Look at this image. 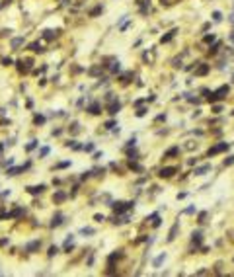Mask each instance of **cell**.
Masks as SVG:
<instances>
[{"instance_id":"25","label":"cell","mask_w":234,"mask_h":277,"mask_svg":"<svg viewBox=\"0 0 234 277\" xmlns=\"http://www.w3.org/2000/svg\"><path fill=\"white\" fill-rule=\"evenodd\" d=\"M164 258H166V254H160V256H158V258H156V260H154V268H158V265H160V263H162V262H164Z\"/></svg>"},{"instance_id":"4","label":"cell","mask_w":234,"mask_h":277,"mask_svg":"<svg viewBox=\"0 0 234 277\" xmlns=\"http://www.w3.org/2000/svg\"><path fill=\"white\" fill-rule=\"evenodd\" d=\"M176 172H178V168H176V166H166V168H162V170L158 172V176H160V178H172Z\"/></svg>"},{"instance_id":"17","label":"cell","mask_w":234,"mask_h":277,"mask_svg":"<svg viewBox=\"0 0 234 277\" xmlns=\"http://www.w3.org/2000/svg\"><path fill=\"white\" fill-rule=\"evenodd\" d=\"M209 170H211V166H209V164H205V166H201V168H197L193 174H195V176H203L205 172H209Z\"/></svg>"},{"instance_id":"30","label":"cell","mask_w":234,"mask_h":277,"mask_svg":"<svg viewBox=\"0 0 234 277\" xmlns=\"http://www.w3.org/2000/svg\"><path fill=\"white\" fill-rule=\"evenodd\" d=\"M109 68H111V72H119V61H115Z\"/></svg>"},{"instance_id":"16","label":"cell","mask_w":234,"mask_h":277,"mask_svg":"<svg viewBox=\"0 0 234 277\" xmlns=\"http://www.w3.org/2000/svg\"><path fill=\"white\" fill-rule=\"evenodd\" d=\"M65 199H66V195H65L62 191H57L55 195H53V201H55V203H62Z\"/></svg>"},{"instance_id":"27","label":"cell","mask_w":234,"mask_h":277,"mask_svg":"<svg viewBox=\"0 0 234 277\" xmlns=\"http://www.w3.org/2000/svg\"><path fill=\"white\" fill-rule=\"evenodd\" d=\"M219 47H220V43H215V45H213V47L209 49V53H211V55H217V51H219Z\"/></svg>"},{"instance_id":"44","label":"cell","mask_w":234,"mask_h":277,"mask_svg":"<svg viewBox=\"0 0 234 277\" xmlns=\"http://www.w3.org/2000/svg\"><path fill=\"white\" fill-rule=\"evenodd\" d=\"M70 129H72L74 133H78V123H72V127H70Z\"/></svg>"},{"instance_id":"43","label":"cell","mask_w":234,"mask_h":277,"mask_svg":"<svg viewBox=\"0 0 234 277\" xmlns=\"http://www.w3.org/2000/svg\"><path fill=\"white\" fill-rule=\"evenodd\" d=\"M213 111H215V113H220V111H222V108H220V105H215V108H213Z\"/></svg>"},{"instance_id":"39","label":"cell","mask_w":234,"mask_h":277,"mask_svg":"<svg viewBox=\"0 0 234 277\" xmlns=\"http://www.w3.org/2000/svg\"><path fill=\"white\" fill-rule=\"evenodd\" d=\"M211 41H215V35H205V43H211Z\"/></svg>"},{"instance_id":"36","label":"cell","mask_w":234,"mask_h":277,"mask_svg":"<svg viewBox=\"0 0 234 277\" xmlns=\"http://www.w3.org/2000/svg\"><path fill=\"white\" fill-rule=\"evenodd\" d=\"M94 219H96V221H98V222L105 221V217H103V215H100V213H98V215H94Z\"/></svg>"},{"instance_id":"18","label":"cell","mask_w":234,"mask_h":277,"mask_svg":"<svg viewBox=\"0 0 234 277\" xmlns=\"http://www.w3.org/2000/svg\"><path fill=\"white\" fill-rule=\"evenodd\" d=\"M178 226H179L178 222H176V225L172 226V230H170V234H168V242H172V240L176 238V232H178Z\"/></svg>"},{"instance_id":"28","label":"cell","mask_w":234,"mask_h":277,"mask_svg":"<svg viewBox=\"0 0 234 277\" xmlns=\"http://www.w3.org/2000/svg\"><path fill=\"white\" fill-rule=\"evenodd\" d=\"M131 76H133L131 72H127V74H123V76H121V82H123V84H127V82L131 80Z\"/></svg>"},{"instance_id":"23","label":"cell","mask_w":234,"mask_h":277,"mask_svg":"<svg viewBox=\"0 0 234 277\" xmlns=\"http://www.w3.org/2000/svg\"><path fill=\"white\" fill-rule=\"evenodd\" d=\"M33 123H35V125H43V123H45V117H43V115H35Z\"/></svg>"},{"instance_id":"24","label":"cell","mask_w":234,"mask_h":277,"mask_svg":"<svg viewBox=\"0 0 234 277\" xmlns=\"http://www.w3.org/2000/svg\"><path fill=\"white\" fill-rule=\"evenodd\" d=\"M55 254H59V248H57V246H51V248H49V252H47V256H49V258H53Z\"/></svg>"},{"instance_id":"11","label":"cell","mask_w":234,"mask_h":277,"mask_svg":"<svg viewBox=\"0 0 234 277\" xmlns=\"http://www.w3.org/2000/svg\"><path fill=\"white\" fill-rule=\"evenodd\" d=\"M62 219H65L62 213H55V215H53V221H51V226H53V228H55V226H61L62 225Z\"/></svg>"},{"instance_id":"21","label":"cell","mask_w":234,"mask_h":277,"mask_svg":"<svg viewBox=\"0 0 234 277\" xmlns=\"http://www.w3.org/2000/svg\"><path fill=\"white\" fill-rule=\"evenodd\" d=\"M178 152H179V148H178V146H174V148H170V150L166 152V154H164V156H166V158H170V156H176V154H178Z\"/></svg>"},{"instance_id":"32","label":"cell","mask_w":234,"mask_h":277,"mask_svg":"<svg viewBox=\"0 0 234 277\" xmlns=\"http://www.w3.org/2000/svg\"><path fill=\"white\" fill-rule=\"evenodd\" d=\"M35 146H37V141H31V142H29L28 146H25V150H33Z\"/></svg>"},{"instance_id":"42","label":"cell","mask_w":234,"mask_h":277,"mask_svg":"<svg viewBox=\"0 0 234 277\" xmlns=\"http://www.w3.org/2000/svg\"><path fill=\"white\" fill-rule=\"evenodd\" d=\"M2 65H4V66H8V65H12V59H2Z\"/></svg>"},{"instance_id":"31","label":"cell","mask_w":234,"mask_h":277,"mask_svg":"<svg viewBox=\"0 0 234 277\" xmlns=\"http://www.w3.org/2000/svg\"><path fill=\"white\" fill-rule=\"evenodd\" d=\"M115 127H117V123L113 121V119H111V121H108V123H105V129H115Z\"/></svg>"},{"instance_id":"12","label":"cell","mask_w":234,"mask_h":277,"mask_svg":"<svg viewBox=\"0 0 234 277\" xmlns=\"http://www.w3.org/2000/svg\"><path fill=\"white\" fill-rule=\"evenodd\" d=\"M57 33H59V31H53V29H45V31H43V39L51 41V39H55V37H57Z\"/></svg>"},{"instance_id":"9","label":"cell","mask_w":234,"mask_h":277,"mask_svg":"<svg viewBox=\"0 0 234 277\" xmlns=\"http://www.w3.org/2000/svg\"><path fill=\"white\" fill-rule=\"evenodd\" d=\"M209 71H211L209 65H199L195 68V76H205V74H209Z\"/></svg>"},{"instance_id":"41","label":"cell","mask_w":234,"mask_h":277,"mask_svg":"<svg viewBox=\"0 0 234 277\" xmlns=\"http://www.w3.org/2000/svg\"><path fill=\"white\" fill-rule=\"evenodd\" d=\"M100 72V66H94V68H90V74H98Z\"/></svg>"},{"instance_id":"14","label":"cell","mask_w":234,"mask_h":277,"mask_svg":"<svg viewBox=\"0 0 234 277\" xmlns=\"http://www.w3.org/2000/svg\"><path fill=\"white\" fill-rule=\"evenodd\" d=\"M25 168H29V164H25V166H18V168H10L6 174H8V176H16L18 172H22V170H25Z\"/></svg>"},{"instance_id":"20","label":"cell","mask_w":234,"mask_h":277,"mask_svg":"<svg viewBox=\"0 0 234 277\" xmlns=\"http://www.w3.org/2000/svg\"><path fill=\"white\" fill-rule=\"evenodd\" d=\"M191 240H193V244H195V246H199V244H201V232H193V238Z\"/></svg>"},{"instance_id":"5","label":"cell","mask_w":234,"mask_h":277,"mask_svg":"<svg viewBox=\"0 0 234 277\" xmlns=\"http://www.w3.org/2000/svg\"><path fill=\"white\" fill-rule=\"evenodd\" d=\"M16 65H18V71L20 72H29L33 63H31V59H25V61H18Z\"/></svg>"},{"instance_id":"3","label":"cell","mask_w":234,"mask_h":277,"mask_svg":"<svg viewBox=\"0 0 234 277\" xmlns=\"http://www.w3.org/2000/svg\"><path fill=\"white\" fill-rule=\"evenodd\" d=\"M225 150H228V145H226V142H220V145L211 146L209 150H207V156H215V154H220V152H225Z\"/></svg>"},{"instance_id":"33","label":"cell","mask_w":234,"mask_h":277,"mask_svg":"<svg viewBox=\"0 0 234 277\" xmlns=\"http://www.w3.org/2000/svg\"><path fill=\"white\" fill-rule=\"evenodd\" d=\"M145 113H146V108H139L137 109V117H142Z\"/></svg>"},{"instance_id":"7","label":"cell","mask_w":234,"mask_h":277,"mask_svg":"<svg viewBox=\"0 0 234 277\" xmlns=\"http://www.w3.org/2000/svg\"><path fill=\"white\" fill-rule=\"evenodd\" d=\"M119 109H121V103L117 102V100H111V103L108 105V113H109V115H115Z\"/></svg>"},{"instance_id":"29","label":"cell","mask_w":234,"mask_h":277,"mask_svg":"<svg viewBox=\"0 0 234 277\" xmlns=\"http://www.w3.org/2000/svg\"><path fill=\"white\" fill-rule=\"evenodd\" d=\"M178 0H160V4L162 6H172V4H176Z\"/></svg>"},{"instance_id":"10","label":"cell","mask_w":234,"mask_h":277,"mask_svg":"<svg viewBox=\"0 0 234 277\" xmlns=\"http://www.w3.org/2000/svg\"><path fill=\"white\" fill-rule=\"evenodd\" d=\"M88 111L92 113V115H100V113H102V105H100L98 102H94V103L88 105Z\"/></svg>"},{"instance_id":"38","label":"cell","mask_w":234,"mask_h":277,"mask_svg":"<svg viewBox=\"0 0 234 277\" xmlns=\"http://www.w3.org/2000/svg\"><path fill=\"white\" fill-rule=\"evenodd\" d=\"M82 150H86V152H92V150H94V145H92V142H90V145H86L84 148H82Z\"/></svg>"},{"instance_id":"26","label":"cell","mask_w":234,"mask_h":277,"mask_svg":"<svg viewBox=\"0 0 234 277\" xmlns=\"http://www.w3.org/2000/svg\"><path fill=\"white\" fill-rule=\"evenodd\" d=\"M98 14H102V6H96V8L90 12V16H92V18H94V16H98Z\"/></svg>"},{"instance_id":"46","label":"cell","mask_w":234,"mask_h":277,"mask_svg":"<svg viewBox=\"0 0 234 277\" xmlns=\"http://www.w3.org/2000/svg\"><path fill=\"white\" fill-rule=\"evenodd\" d=\"M2 150H4V145H0V154H2Z\"/></svg>"},{"instance_id":"37","label":"cell","mask_w":234,"mask_h":277,"mask_svg":"<svg viewBox=\"0 0 234 277\" xmlns=\"http://www.w3.org/2000/svg\"><path fill=\"white\" fill-rule=\"evenodd\" d=\"M80 232H82V234H94V228H82Z\"/></svg>"},{"instance_id":"35","label":"cell","mask_w":234,"mask_h":277,"mask_svg":"<svg viewBox=\"0 0 234 277\" xmlns=\"http://www.w3.org/2000/svg\"><path fill=\"white\" fill-rule=\"evenodd\" d=\"M230 164H234V156H228V158L225 160V166H230Z\"/></svg>"},{"instance_id":"40","label":"cell","mask_w":234,"mask_h":277,"mask_svg":"<svg viewBox=\"0 0 234 277\" xmlns=\"http://www.w3.org/2000/svg\"><path fill=\"white\" fill-rule=\"evenodd\" d=\"M213 20H215V22H219V20H220V12H213Z\"/></svg>"},{"instance_id":"13","label":"cell","mask_w":234,"mask_h":277,"mask_svg":"<svg viewBox=\"0 0 234 277\" xmlns=\"http://www.w3.org/2000/svg\"><path fill=\"white\" fill-rule=\"evenodd\" d=\"M22 215H23V209H22V207H18V209H14L12 213H8V219H20Z\"/></svg>"},{"instance_id":"19","label":"cell","mask_w":234,"mask_h":277,"mask_svg":"<svg viewBox=\"0 0 234 277\" xmlns=\"http://www.w3.org/2000/svg\"><path fill=\"white\" fill-rule=\"evenodd\" d=\"M29 49H31L33 53H43V47H41V43H31V45H29Z\"/></svg>"},{"instance_id":"15","label":"cell","mask_w":234,"mask_h":277,"mask_svg":"<svg viewBox=\"0 0 234 277\" xmlns=\"http://www.w3.org/2000/svg\"><path fill=\"white\" fill-rule=\"evenodd\" d=\"M176 33H178V29H172V31H168L166 35H162V39H160V41H162V43H168L170 39H172L174 35H176Z\"/></svg>"},{"instance_id":"2","label":"cell","mask_w":234,"mask_h":277,"mask_svg":"<svg viewBox=\"0 0 234 277\" xmlns=\"http://www.w3.org/2000/svg\"><path fill=\"white\" fill-rule=\"evenodd\" d=\"M133 205H135V203H131V201H115L111 207L115 209L117 215H121V213H125V211H129V209H133Z\"/></svg>"},{"instance_id":"22","label":"cell","mask_w":234,"mask_h":277,"mask_svg":"<svg viewBox=\"0 0 234 277\" xmlns=\"http://www.w3.org/2000/svg\"><path fill=\"white\" fill-rule=\"evenodd\" d=\"M22 43H23V37H16V39H12V47H14V49H18L20 45H22Z\"/></svg>"},{"instance_id":"6","label":"cell","mask_w":234,"mask_h":277,"mask_svg":"<svg viewBox=\"0 0 234 277\" xmlns=\"http://www.w3.org/2000/svg\"><path fill=\"white\" fill-rule=\"evenodd\" d=\"M39 246H41V240H33V242H28V244H25V252H29V254L37 252Z\"/></svg>"},{"instance_id":"1","label":"cell","mask_w":234,"mask_h":277,"mask_svg":"<svg viewBox=\"0 0 234 277\" xmlns=\"http://www.w3.org/2000/svg\"><path fill=\"white\" fill-rule=\"evenodd\" d=\"M228 92H230V88H228V86H220V88L217 90V92H213V94H209V96H207V100H209L211 103H213V102H217V100H225L226 96H228Z\"/></svg>"},{"instance_id":"45","label":"cell","mask_w":234,"mask_h":277,"mask_svg":"<svg viewBox=\"0 0 234 277\" xmlns=\"http://www.w3.org/2000/svg\"><path fill=\"white\" fill-rule=\"evenodd\" d=\"M205 217H207L205 213H201V215H199V222H205Z\"/></svg>"},{"instance_id":"34","label":"cell","mask_w":234,"mask_h":277,"mask_svg":"<svg viewBox=\"0 0 234 277\" xmlns=\"http://www.w3.org/2000/svg\"><path fill=\"white\" fill-rule=\"evenodd\" d=\"M47 154H49V148H47V146H43V148H41V152H39V156L43 158V156H47Z\"/></svg>"},{"instance_id":"8","label":"cell","mask_w":234,"mask_h":277,"mask_svg":"<svg viewBox=\"0 0 234 277\" xmlns=\"http://www.w3.org/2000/svg\"><path fill=\"white\" fill-rule=\"evenodd\" d=\"M45 191V185L43 183H39V185H29L28 188V193H31V195H37V193H43Z\"/></svg>"}]
</instances>
